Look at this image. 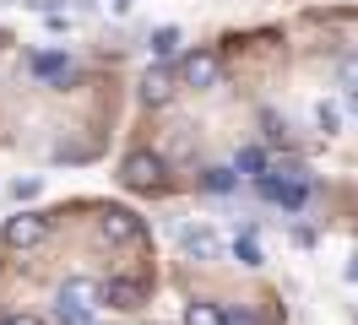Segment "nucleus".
<instances>
[{
	"label": "nucleus",
	"instance_id": "10",
	"mask_svg": "<svg viewBox=\"0 0 358 325\" xmlns=\"http://www.w3.org/2000/svg\"><path fill=\"white\" fill-rule=\"evenodd\" d=\"M234 260H239V266H250V271H255V266H266V255H261V244H255V233H239L234 238Z\"/></svg>",
	"mask_w": 358,
	"mask_h": 325
},
{
	"label": "nucleus",
	"instance_id": "24",
	"mask_svg": "<svg viewBox=\"0 0 358 325\" xmlns=\"http://www.w3.org/2000/svg\"><path fill=\"white\" fill-rule=\"evenodd\" d=\"M348 108H353V114H358V92H348Z\"/></svg>",
	"mask_w": 358,
	"mask_h": 325
},
{
	"label": "nucleus",
	"instance_id": "16",
	"mask_svg": "<svg viewBox=\"0 0 358 325\" xmlns=\"http://www.w3.org/2000/svg\"><path fill=\"white\" fill-rule=\"evenodd\" d=\"M174 49H179V27H157V33H152V55H157V60H169Z\"/></svg>",
	"mask_w": 358,
	"mask_h": 325
},
{
	"label": "nucleus",
	"instance_id": "23",
	"mask_svg": "<svg viewBox=\"0 0 358 325\" xmlns=\"http://www.w3.org/2000/svg\"><path fill=\"white\" fill-rule=\"evenodd\" d=\"M6 325H44V320H33V315H11Z\"/></svg>",
	"mask_w": 358,
	"mask_h": 325
},
{
	"label": "nucleus",
	"instance_id": "2",
	"mask_svg": "<svg viewBox=\"0 0 358 325\" xmlns=\"http://www.w3.org/2000/svg\"><path fill=\"white\" fill-rule=\"evenodd\" d=\"M179 250L190 260H217L223 255V238H217L212 222H185V228H179Z\"/></svg>",
	"mask_w": 358,
	"mask_h": 325
},
{
	"label": "nucleus",
	"instance_id": "5",
	"mask_svg": "<svg viewBox=\"0 0 358 325\" xmlns=\"http://www.w3.org/2000/svg\"><path fill=\"white\" fill-rule=\"evenodd\" d=\"M255 185H261V195H266V201H277V206H304V195H310V185H299V179H277V173H261V179H255Z\"/></svg>",
	"mask_w": 358,
	"mask_h": 325
},
{
	"label": "nucleus",
	"instance_id": "17",
	"mask_svg": "<svg viewBox=\"0 0 358 325\" xmlns=\"http://www.w3.org/2000/svg\"><path fill=\"white\" fill-rule=\"evenodd\" d=\"M55 320H60V325H92V315L71 309V303H55Z\"/></svg>",
	"mask_w": 358,
	"mask_h": 325
},
{
	"label": "nucleus",
	"instance_id": "9",
	"mask_svg": "<svg viewBox=\"0 0 358 325\" xmlns=\"http://www.w3.org/2000/svg\"><path fill=\"white\" fill-rule=\"evenodd\" d=\"M98 293H103V303H109V309H136V303H141V287H136V282H125V277H114L109 287H98Z\"/></svg>",
	"mask_w": 358,
	"mask_h": 325
},
{
	"label": "nucleus",
	"instance_id": "3",
	"mask_svg": "<svg viewBox=\"0 0 358 325\" xmlns=\"http://www.w3.org/2000/svg\"><path fill=\"white\" fill-rule=\"evenodd\" d=\"M179 76L196 87V92H206V87L223 82V60H217L212 49H190V55H185V65H179Z\"/></svg>",
	"mask_w": 358,
	"mask_h": 325
},
{
	"label": "nucleus",
	"instance_id": "21",
	"mask_svg": "<svg viewBox=\"0 0 358 325\" xmlns=\"http://www.w3.org/2000/svg\"><path fill=\"white\" fill-rule=\"evenodd\" d=\"M109 11H114V17H131V11H136V0H109Z\"/></svg>",
	"mask_w": 358,
	"mask_h": 325
},
{
	"label": "nucleus",
	"instance_id": "11",
	"mask_svg": "<svg viewBox=\"0 0 358 325\" xmlns=\"http://www.w3.org/2000/svg\"><path fill=\"white\" fill-rule=\"evenodd\" d=\"M33 71L49 76V82H66V76H71V60H66V55H33Z\"/></svg>",
	"mask_w": 358,
	"mask_h": 325
},
{
	"label": "nucleus",
	"instance_id": "15",
	"mask_svg": "<svg viewBox=\"0 0 358 325\" xmlns=\"http://www.w3.org/2000/svg\"><path fill=\"white\" fill-rule=\"evenodd\" d=\"M315 125H320V136H336V125H342V108L320 98V103H315Z\"/></svg>",
	"mask_w": 358,
	"mask_h": 325
},
{
	"label": "nucleus",
	"instance_id": "4",
	"mask_svg": "<svg viewBox=\"0 0 358 325\" xmlns=\"http://www.w3.org/2000/svg\"><path fill=\"white\" fill-rule=\"evenodd\" d=\"M44 233H49V222L38 212H22V217H11V222L0 228V238H6L11 250H33V244H44Z\"/></svg>",
	"mask_w": 358,
	"mask_h": 325
},
{
	"label": "nucleus",
	"instance_id": "18",
	"mask_svg": "<svg viewBox=\"0 0 358 325\" xmlns=\"http://www.w3.org/2000/svg\"><path fill=\"white\" fill-rule=\"evenodd\" d=\"M336 82L348 87V92H358V55H353V60H342V65H336Z\"/></svg>",
	"mask_w": 358,
	"mask_h": 325
},
{
	"label": "nucleus",
	"instance_id": "20",
	"mask_svg": "<svg viewBox=\"0 0 358 325\" xmlns=\"http://www.w3.org/2000/svg\"><path fill=\"white\" fill-rule=\"evenodd\" d=\"M223 320H228V325H261V320H255V315H250V309H228Z\"/></svg>",
	"mask_w": 358,
	"mask_h": 325
},
{
	"label": "nucleus",
	"instance_id": "19",
	"mask_svg": "<svg viewBox=\"0 0 358 325\" xmlns=\"http://www.w3.org/2000/svg\"><path fill=\"white\" fill-rule=\"evenodd\" d=\"M11 190H17V201H33V195H38V179H17Z\"/></svg>",
	"mask_w": 358,
	"mask_h": 325
},
{
	"label": "nucleus",
	"instance_id": "6",
	"mask_svg": "<svg viewBox=\"0 0 358 325\" xmlns=\"http://www.w3.org/2000/svg\"><path fill=\"white\" fill-rule=\"evenodd\" d=\"M60 303H71V309L92 315V309L103 303V293H98V282H92V277H66V282H60Z\"/></svg>",
	"mask_w": 358,
	"mask_h": 325
},
{
	"label": "nucleus",
	"instance_id": "8",
	"mask_svg": "<svg viewBox=\"0 0 358 325\" xmlns=\"http://www.w3.org/2000/svg\"><path fill=\"white\" fill-rule=\"evenodd\" d=\"M98 228H103V238H109V244H136V238H141V222H136L131 212H103V222H98Z\"/></svg>",
	"mask_w": 358,
	"mask_h": 325
},
{
	"label": "nucleus",
	"instance_id": "7",
	"mask_svg": "<svg viewBox=\"0 0 358 325\" xmlns=\"http://www.w3.org/2000/svg\"><path fill=\"white\" fill-rule=\"evenodd\" d=\"M169 98H174V71H169V65L157 60L152 71H147V76H141V103H152V108H163V103H169Z\"/></svg>",
	"mask_w": 358,
	"mask_h": 325
},
{
	"label": "nucleus",
	"instance_id": "13",
	"mask_svg": "<svg viewBox=\"0 0 358 325\" xmlns=\"http://www.w3.org/2000/svg\"><path fill=\"white\" fill-rule=\"evenodd\" d=\"M185 325H228L223 320V309H217V303H190V309H185Z\"/></svg>",
	"mask_w": 358,
	"mask_h": 325
},
{
	"label": "nucleus",
	"instance_id": "22",
	"mask_svg": "<svg viewBox=\"0 0 358 325\" xmlns=\"http://www.w3.org/2000/svg\"><path fill=\"white\" fill-rule=\"evenodd\" d=\"M342 277H348V282H358V250L348 255V266H342Z\"/></svg>",
	"mask_w": 358,
	"mask_h": 325
},
{
	"label": "nucleus",
	"instance_id": "1",
	"mask_svg": "<svg viewBox=\"0 0 358 325\" xmlns=\"http://www.w3.org/2000/svg\"><path fill=\"white\" fill-rule=\"evenodd\" d=\"M120 185H125V190H157V185H163V157H157V152H131V157L120 163Z\"/></svg>",
	"mask_w": 358,
	"mask_h": 325
},
{
	"label": "nucleus",
	"instance_id": "14",
	"mask_svg": "<svg viewBox=\"0 0 358 325\" xmlns=\"http://www.w3.org/2000/svg\"><path fill=\"white\" fill-rule=\"evenodd\" d=\"M201 185H206L212 195H228L234 185H239V173H234V168H206V173H201Z\"/></svg>",
	"mask_w": 358,
	"mask_h": 325
},
{
	"label": "nucleus",
	"instance_id": "12",
	"mask_svg": "<svg viewBox=\"0 0 358 325\" xmlns=\"http://www.w3.org/2000/svg\"><path fill=\"white\" fill-rule=\"evenodd\" d=\"M234 173H250V179H261V173H266V152H261V147H245L239 157H234Z\"/></svg>",
	"mask_w": 358,
	"mask_h": 325
},
{
	"label": "nucleus",
	"instance_id": "25",
	"mask_svg": "<svg viewBox=\"0 0 358 325\" xmlns=\"http://www.w3.org/2000/svg\"><path fill=\"white\" fill-rule=\"evenodd\" d=\"M0 43H6V38H0Z\"/></svg>",
	"mask_w": 358,
	"mask_h": 325
}]
</instances>
